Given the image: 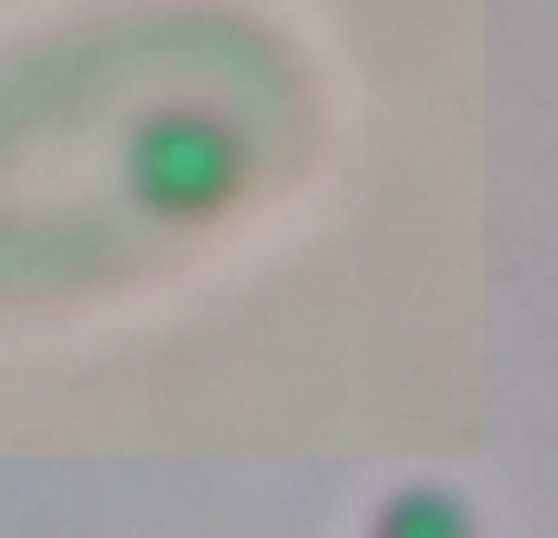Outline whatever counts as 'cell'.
<instances>
[{
    "instance_id": "1",
    "label": "cell",
    "mask_w": 558,
    "mask_h": 538,
    "mask_svg": "<svg viewBox=\"0 0 558 538\" xmlns=\"http://www.w3.org/2000/svg\"><path fill=\"white\" fill-rule=\"evenodd\" d=\"M256 66L158 27L34 66L0 99V277H73L236 197Z\"/></svg>"
}]
</instances>
